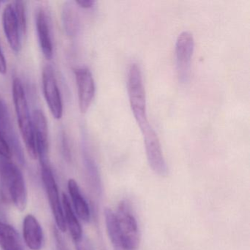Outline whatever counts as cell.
<instances>
[{
    "label": "cell",
    "mask_w": 250,
    "mask_h": 250,
    "mask_svg": "<svg viewBox=\"0 0 250 250\" xmlns=\"http://www.w3.org/2000/svg\"><path fill=\"white\" fill-rule=\"evenodd\" d=\"M23 237L26 245L31 250H41L43 234L42 226L33 215L28 214L23 221Z\"/></svg>",
    "instance_id": "4fadbf2b"
},
{
    "label": "cell",
    "mask_w": 250,
    "mask_h": 250,
    "mask_svg": "<svg viewBox=\"0 0 250 250\" xmlns=\"http://www.w3.org/2000/svg\"><path fill=\"white\" fill-rule=\"evenodd\" d=\"M104 217L108 236L113 245L114 249L115 250H124L121 245L116 215H115V212L109 208H106L104 210Z\"/></svg>",
    "instance_id": "ac0fdd59"
},
{
    "label": "cell",
    "mask_w": 250,
    "mask_h": 250,
    "mask_svg": "<svg viewBox=\"0 0 250 250\" xmlns=\"http://www.w3.org/2000/svg\"><path fill=\"white\" fill-rule=\"evenodd\" d=\"M0 133L11 148V152L17 156L20 163L24 164V157L21 143L16 133L11 121V115L5 101L0 97Z\"/></svg>",
    "instance_id": "8fae6325"
},
{
    "label": "cell",
    "mask_w": 250,
    "mask_h": 250,
    "mask_svg": "<svg viewBox=\"0 0 250 250\" xmlns=\"http://www.w3.org/2000/svg\"><path fill=\"white\" fill-rule=\"evenodd\" d=\"M42 166V177L46 190V195L49 199V205L52 214L55 218V223L58 229L61 232L66 231L65 219L62 203L60 199L59 190L56 180L53 175L50 165H41Z\"/></svg>",
    "instance_id": "8992f818"
},
{
    "label": "cell",
    "mask_w": 250,
    "mask_h": 250,
    "mask_svg": "<svg viewBox=\"0 0 250 250\" xmlns=\"http://www.w3.org/2000/svg\"><path fill=\"white\" fill-rule=\"evenodd\" d=\"M58 245L59 246V250H65L66 249L65 248V246L62 244V241L58 243Z\"/></svg>",
    "instance_id": "d4e9b609"
},
{
    "label": "cell",
    "mask_w": 250,
    "mask_h": 250,
    "mask_svg": "<svg viewBox=\"0 0 250 250\" xmlns=\"http://www.w3.org/2000/svg\"><path fill=\"white\" fill-rule=\"evenodd\" d=\"M115 215L123 249L137 250L140 243V230L129 203L121 201Z\"/></svg>",
    "instance_id": "277c9868"
},
{
    "label": "cell",
    "mask_w": 250,
    "mask_h": 250,
    "mask_svg": "<svg viewBox=\"0 0 250 250\" xmlns=\"http://www.w3.org/2000/svg\"><path fill=\"white\" fill-rule=\"evenodd\" d=\"M76 3L80 5L81 8L88 9V8H91L92 7H93L95 1H93V0H77V1H76Z\"/></svg>",
    "instance_id": "cb8c5ba5"
},
{
    "label": "cell",
    "mask_w": 250,
    "mask_h": 250,
    "mask_svg": "<svg viewBox=\"0 0 250 250\" xmlns=\"http://www.w3.org/2000/svg\"><path fill=\"white\" fill-rule=\"evenodd\" d=\"M36 27L41 49L43 56L51 60L53 56V45L51 38L50 29L46 13L43 10L38 11L36 15Z\"/></svg>",
    "instance_id": "5bb4252c"
},
{
    "label": "cell",
    "mask_w": 250,
    "mask_h": 250,
    "mask_svg": "<svg viewBox=\"0 0 250 250\" xmlns=\"http://www.w3.org/2000/svg\"><path fill=\"white\" fill-rule=\"evenodd\" d=\"M76 246H77V250H94L90 241L84 237L76 242Z\"/></svg>",
    "instance_id": "7402d4cb"
},
{
    "label": "cell",
    "mask_w": 250,
    "mask_h": 250,
    "mask_svg": "<svg viewBox=\"0 0 250 250\" xmlns=\"http://www.w3.org/2000/svg\"><path fill=\"white\" fill-rule=\"evenodd\" d=\"M15 11L16 17L18 22L20 34L25 36L27 32V19H26L25 2L16 1L13 5Z\"/></svg>",
    "instance_id": "d6986e66"
},
{
    "label": "cell",
    "mask_w": 250,
    "mask_h": 250,
    "mask_svg": "<svg viewBox=\"0 0 250 250\" xmlns=\"http://www.w3.org/2000/svg\"><path fill=\"white\" fill-rule=\"evenodd\" d=\"M74 75L78 90L79 107L82 113H86L95 97L94 80L90 70L86 67L76 68Z\"/></svg>",
    "instance_id": "30bf717a"
},
{
    "label": "cell",
    "mask_w": 250,
    "mask_h": 250,
    "mask_svg": "<svg viewBox=\"0 0 250 250\" xmlns=\"http://www.w3.org/2000/svg\"><path fill=\"white\" fill-rule=\"evenodd\" d=\"M32 122L37 156L40 159L41 165H49V139L46 116L42 110L36 109L33 112Z\"/></svg>",
    "instance_id": "9c48e42d"
},
{
    "label": "cell",
    "mask_w": 250,
    "mask_h": 250,
    "mask_svg": "<svg viewBox=\"0 0 250 250\" xmlns=\"http://www.w3.org/2000/svg\"><path fill=\"white\" fill-rule=\"evenodd\" d=\"M130 106L140 128L149 124L147 115L146 90L143 84V74L138 64L133 63L128 73L127 83Z\"/></svg>",
    "instance_id": "3957f363"
},
{
    "label": "cell",
    "mask_w": 250,
    "mask_h": 250,
    "mask_svg": "<svg viewBox=\"0 0 250 250\" xmlns=\"http://www.w3.org/2000/svg\"><path fill=\"white\" fill-rule=\"evenodd\" d=\"M0 247L3 250H24L17 231L2 222H0Z\"/></svg>",
    "instance_id": "e0dca14e"
},
{
    "label": "cell",
    "mask_w": 250,
    "mask_h": 250,
    "mask_svg": "<svg viewBox=\"0 0 250 250\" xmlns=\"http://www.w3.org/2000/svg\"><path fill=\"white\" fill-rule=\"evenodd\" d=\"M13 99L20 132L25 144L26 150L30 158L36 159L38 156L33 134V122L25 91L22 83L19 78L14 79L13 82Z\"/></svg>",
    "instance_id": "7a4b0ae2"
},
{
    "label": "cell",
    "mask_w": 250,
    "mask_h": 250,
    "mask_svg": "<svg viewBox=\"0 0 250 250\" xmlns=\"http://www.w3.org/2000/svg\"><path fill=\"white\" fill-rule=\"evenodd\" d=\"M7 72V63L5 55L2 52V46L0 45V74H5Z\"/></svg>",
    "instance_id": "603a6c76"
},
{
    "label": "cell",
    "mask_w": 250,
    "mask_h": 250,
    "mask_svg": "<svg viewBox=\"0 0 250 250\" xmlns=\"http://www.w3.org/2000/svg\"><path fill=\"white\" fill-rule=\"evenodd\" d=\"M42 83L45 99L52 116L55 119H61L63 114V105L55 72L51 65H46L43 68Z\"/></svg>",
    "instance_id": "ba28073f"
},
{
    "label": "cell",
    "mask_w": 250,
    "mask_h": 250,
    "mask_svg": "<svg viewBox=\"0 0 250 250\" xmlns=\"http://www.w3.org/2000/svg\"><path fill=\"white\" fill-rule=\"evenodd\" d=\"M12 155L13 153L9 146L0 133V156L8 159H11Z\"/></svg>",
    "instance_id": "44dd1931"
},
{
    "label": "cell",
    "mask_w": 250,
    "mask_h": 250,
    "mask_svg": "<svg viewBox=\"0 0 250 250\" xmlns=\"http://www.w3.org/2000/svg\"><path fill=\"white\" fill-rule=\"evenodd\" d=\"M2 24L10 46L13 51L18 53L21 48V37L13 4L5 6L2 14Z\"/></svg>",
    "instance_id": "7c38bea8"
},
{
    "label": "cell",
    "mask_w": 250,
    "mask_h": 250,
    "mask_svg": "<svg viewBox=\"0 0 250 250\" xmlns=\"http://www.w3.org/2000/svg\"><path fill=\"white\" fill-rule=\"evenodd\" d=\"M194 49V41L189 32H183L178 36L175 43L177 73L181 83L189 79L191 58Z\"/></svg>",
    "instance_id": "52a82bcc"
},
{
    "label": "cell",
    "mask_w": 250,
    "mask_h": 250,
    "mask_svg": "<svg viewBox=\"0 0 250 250\" xmlns=\"http://www.w3.org/2000/svg\"><path fill=\"white\" fill-rule=\"evenodd\" d=\"M62 206L66 228H68L69 229L73 240L75 243L77 242L83 237V228L80 225V221L77 219V214L71 206L68 196L64 193L62 196Z\"/></svg>",
    "instance_id": "2e32d148"
},
{
    "label": "cell",
    "mask_w": 250,
    "mask_h": 250,
    "mask_svg": "<svg viewBox=\"0 0 250 250\" xmlns=\"http://www.w3.org/2000/svg\"><path fill=\"white\" fill-rule=\"evenodd\" d=\"M68 188L76 214L84 222H89L90 219V207L82 194L77 181L71 178L68 180Z\"/></svg>",
    "instance_id": "9a60e30c"
},
{
    "label": "cell",
    "mask_w": 250,
    "mask_h": 250,
    "mask_svg": "<svg viewBox=\"0 0 250 250\" xmlns=\"http://www.w3.org/2000/svg\"><path fill=\"white\" fill-rule=\"evenodd\" d=\"M62 20L64 21V26H65V30L66 33L69 36H73L76 31V17L74 15V11L72 8L68 7V5L65 6L64 8L63 12H62Z\"/></svg>",
    "instance_id": "ffe728a7"
},
{
    "label": "cell",
    "mask_w": 250,
    "mask_h": 250,
    "mask_svg": "<svg viewBox=\"0 0 250 250\" xmlns=\"http://www.w3.org/2000/svg\"><path fill=\"white\" fill-rule=\"evenodd\" d=\"M0 184L4 198L24 210L27 204V190L22 172L10 159L0 156Z\"/></svg>",
    "instance_id": "6da1fadb"
},
{
    "label": "cell",
    "mask_w": 250,
    "mask_h": 250,
    "mask_svg": "<svg viewBox=\"0 0 250 250\" xmlns=\"http://www.w3.org/2000/svg\"><path fill=\"white\" fill-rule=\"evenodd\" d=\"M144 140L146 156L150 168L159 176L168 175V167L164 157L162 146L157 134L150 124L140 128Z\"/></svg>",
    "instance_id": "5b68a950"
}]
</instances>
